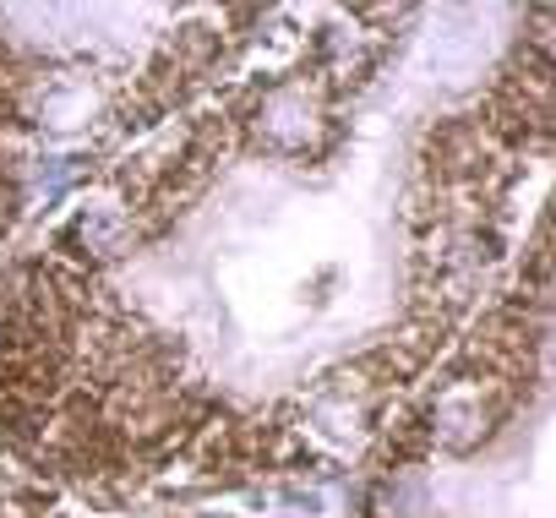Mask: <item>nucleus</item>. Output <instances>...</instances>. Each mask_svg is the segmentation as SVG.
<instances>
[{"label": "nucleus", "mask_w": 556, "mask_h": 518, "mask_svg": "<svg viewBox=\"0 0 556 518\" xmlns=\"http://www.w3.org/2000/svg\"><path fill=\"white\" fill-rule=\"evenodd\" d=\"M273 7H0V137L88 169L229 83Z\"/></svg>", "instance_id": "nucleus-2"}, {"label": "nucleus", "mask_w": 556, "mask_h": 518, "mask_svg": "<svg viewBox=\"0 0 556 518\" xmlns=\"http://www.w3.org/2000/svg\"><path fill=\"white\" fill-rule=\"evenodd\" d=\"M0 518H218V513H180V507L104 513V507H77L61 491H0Z\"/></svg>", "instance_id": "nucleus-4"}, {"label": "nucleus", "mask_w": 556, "mask_h": 518, "mask_svg": "<svg viewBox=\"0 0 556 518\" xmlns=\"http://www.w3.org/2000/svg\"><path fill=\"white\" fill-rule=\"evenodd\" d=\"M28 175L17 169V159L0 148V268H7V251H12V240H17V229H23V218H28Z\"/></svg>", "instance_id": "nucleus-5"}, {"label": "nucleus", "mask_w": 556, "mask_h": 518, "mask_svg": "<svg viewBox=\"0 0 556 518\" xmlns=\"http://www.w3.org/2000/svg\"><path fill=\"white\" fill-rule=\"evenodd\" d=\"M273 12L0 268V458L104 513L339 480L507 285L551 12ZM262 50V45H256Z\"/></svg>", "instance_id": "nucleus-1"}, {"label": "nucleus", "mask_w": 556, "mask_h": 518, "mask_svg": "<svg viewBox=\"0 0 556 518\" xmlns=\"http://www.w3.org/2000/svg\"><path fill=\"white\" fill-rule=\"evenodd\" d=\"M551 404L469 447L377 442L355 518H545L551 513Z\"/></svg>", "instance_id": "nucleus-3"}]
</instances>
